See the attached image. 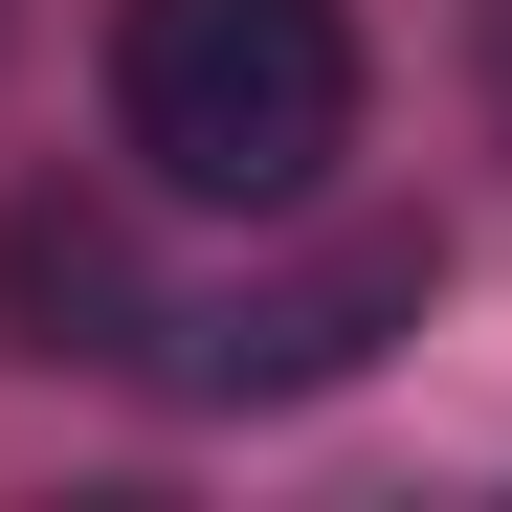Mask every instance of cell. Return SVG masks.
I'll list each match as a JSON object with an SVG mask.
<instances>
[{
    "label": "cell",
    "mask_w": 512,
    "mask_h": 512,
    "mask_svg": "<svg viewBox=\"0 0 512 512\" xmlns=\"http://www.w3.org/2000/svg\"><path fill=\"white\" fill-rule=\"evenodd\" d=\"M423 290H446V245L357 223V245H312V268L223 290V312H156V379H179V401H334L379 334H423Z\"/></svg>",
    "instance_id": "2"
},
{
    "label": "cell",
    "mask_w": 512,
    "mask_h": 512,
    "mask_svg": "<svg viewBox=\"0 0 512 512\" xmlns=\"http://www.w3.org/2000/svg\"><path fill=\"white\" fill-rule=\"evenodd\" d=\"M468 67H490V134H512V0H468Z\"/></svg>",
    "instance_id": "4"
},
{
    "label": "cell",
    "mask_w": 512,
    "mask_h": 512,
    "mask_svg": "<svg viewBox=\"0 0 512 512\" xmlns=\"http://www.w3.org/2000/svg\"><path fill=\"white\" fill-rule=\"evenodd\" d=\"M112 134L223 223H290L357 156V23L334 0H112Z\"/></svg>",
    "instance_id": "1"
},
{
    "label": "cell",
    "mask_w": 512,
    "mask_h": 512,
    "mask_svg": "<svg viewBox=\"0 0 512 512\" xmlns=\"http://www.w3.org/2000/svg\"><path fill=\"white\" fill-rule=\"evenodd\" d=\"M0 334H23V357H156V268H134V223L67 201V179H23V201H0Z\"/></svg>",
    "instance_id": "3"
}]
</instances>
